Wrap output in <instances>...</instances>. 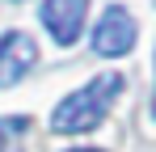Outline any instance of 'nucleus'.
Wrapping results in <instances>:
<instances>
[{
  "label": "nucleus",
  "mask_w": 156,
  "mask_h": 152,
  "mask_svg": "<svg viewBox=\"0 0 156 152\" xmlns=\"http://www.w3.org/2000/svg\"><path fill=\"white\" fill-rule=\"evenodd\" d=\"M122 93V76L118 72H105V76H93L84 89L68 93V97L55 106L51 114V127L59 135H80V131H93V127L105 118L110 101Z\"/></svg>",
  "instance_id": "nucleus-1"
},
{
  "label": "nucleus",
  "mask_w": 156,
  "mask_h": 152,
  "mask_svg": "<svg viewBox=\"0 0 156 152\" xmlns=\"http://www.w3.org/2000/svg\"><path fill=\"white\" fill-rule=\"evenodd\" d=\"M135 17H131L122 4H105V13L97 17V30H93V51L97 55H110V59H118V55H127L135 47Z\"/></svg>",
  "instance_id": "nucleus-2"
},
{
  "label": "nucleus",
  "mask_w": 156,
  "mask_h": 152,
  "mask_svg": "<svg viewBox=\"0 0 156 152\" xmlns=\"http://www.w3.org/2000/svg\"><path fill=\"white\" fill-rule=\"evenodd\" d=\"M42 25L51 30V38L59 47H76L80 30H84V13H89V0H42Z\"/></svg>",
  "instance_id": "nucleus-3"
},
{
  "label": "nucleus",
  "mask_w": 156,
  "mask_h": 152,
  "mask_svg": "<svg viewBox=\"0 0 156 152\" xmlns=\"http://www.w3.org/2000/svg\"><path fill=\"white\" fill-rule=\"evenodd\" d=\"M34 63H38V47H34V38L21 34V30H9V34L0 38V89L17 85Z\"/></svg>",
  "instance_id": "nucleus-4"
},
{
  "label": "nucleus",
  "mask_w": 156,
  "mask_h": 152,
  "mask_svg": "<svg viewBox=\"0 0 156 152\" xmlns=\"http://www.w3.org/2000/svg\"><path fill=\"white\" fill-rule=\"evenodd\" d=\"M21 131H30V118H26V114H17V118H0V148H17L13 139H17Z\"/></svg>",
  "instance_id": "nucleus-5"
},
{
  "label": "nucleus",
  "mask_w": 156,
  "mask_h": 152,
  "mask_svg": "<svg viewBox=\"0 0 156 152\" xmlns=\"http://www.w3.org/2000/svg\"><path fill=\"white\" fill-rule=\"evenodd\" d=\"M72 152H101V148H72Z\"/></svg>",
  "instance_id": "nucleus-6"
}]
</instances>
